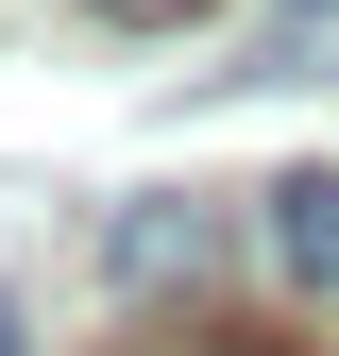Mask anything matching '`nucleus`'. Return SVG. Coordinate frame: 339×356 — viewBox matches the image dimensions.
Returning <instances> with one entry per match:
<instances>
[{"label": "nucleus", "instance_id": "obj_3", "mask_svg": "<svg viewBox=\"0 0 339 356\" xmlns=\"http://www.w3.org/2000/svg\"><path fill=\"white\" fill-rule=\"evenodd\" d=\"M85 17H119V34H187L204 0H85Z\"/></svg>", "mask_w": 339, "mask_h": 356}, {"label": "nucleus", "instance_id": "obj_4", "mask_svg": "<svg viewBox=\"0 0 339 356\" xmlns=\"http://www.w3.org/2000/svg\"><path fill=\"white\" fill-rule=\"evenodd\" d=\"M0 356H17V323H0Z\"/></svg>", "mask_w": 339, "mask_h": 356}, {"label": "nucleus", "instance_id": "obj_2", "mask_svg": "<svg viewBox=\"0 0 339 356\" xmlns=\"http://www.w3.org/2000/svg\"><path fill=\"white\" fill-rule=\"evenodd\" d=\"M272 254H288V289L339 305V170H288L272 187Z\"/></svg>", "mask_w": 339, "mask_h": 356}, {"label": "nucleus", "instance_id": "obj_1", "mask_svg": "<svg viewBox=\"0 0 339 356\" xmlns=\"http://www.w3.org/2000/svg\"><path fill=\"white\" fill-rule=\"evenodd\" d=\"M221 254H238V220L204 204V187H136V204L102 220V289H119V305H187Z\"/></svg>", "mask_w": 339, "mask_h": 356}]
</instances>
